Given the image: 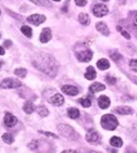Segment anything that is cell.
Instances as JSON below:
<instances>
[{
    "label": "cell",
    "instance_id": "cell-1",
    "mask_svg": "<svg viewBox=\"0 0 137 153\" xmlns=\"http://www.w3.org/2000/svg\"><path fill=\"white\" fill-rule=\"evenodd\" d=\"M33 65L40 72L49 76H55L58 72V64L55 59L48 53H38L33 58Z\"/></svg>",
    "mask_w": 137,
    "mask_h": 153
},
{
    "label": "cell",
    "instance_id": "cell-2",
    "mask_svg": "<svg viewBox=\"0 0 137 153\" xmlns=\"http://www.w3.org/2000/svg\"><path fill=\"white\" fill-rule=\"evenodd\" d=\"M101 126L107 131H115L118 127V120L113 114H104L101 118Z\"/></svg>",
    "mask_w": 137,
    "mask_h": 153
},
{
    "label": "cell",
    "instance_id": "cell-3",
    "mask_svg": "<svg viewBox=\"0 0 137 153\" xmlns=\"http://www.w3.org/2000/svg\"><path fill=\"white\" fill-rule=\"evenodd\" d=\"M57 128H58V132L66 138H69V139H78L79 138V136H78V133L74 131V128H72V127L68 124H58Z\"/></svg>",
    "mask_w": 137,
    "mask_h": 153
},
{
    "label": "cell",
    "instance_id": "cell-4",
    "mask_svg": "<svg viewBox=\"0 0 137 153\" xmlns=\"http://www.w3.org/2000/svg\"><path fill=\"white\" fill-rule=\"evenodd\" d=\"M22 87V82L15 78H5L0 83V89H13Z\"/></svg>",
    "mask_w": 137,
    "mask_h": 153
},
{
    "label": "cell",
    "instance_id": "cell-5",
    "mask_svg": "<svg viewBox=\"0 0 137 153\" xmlns=\"http://www.w3.org/2000/svg\"><path fill=\"white\" fill-rule=\"evenodd\" d=\"M92 13L94 14V16H104V15H107V13H108V8L106 5H103V4H96L93 5V8H92Z\"/></svg>",
    "mask_w": 137,
    "mask_h": 153
},
{
    "label": "cell",
    "instance_id": "cell-6",
    "mask_svg": "<svg viewBox=\"0 0 137 153\" xmlns=\"http://www.w3.org/2000/svg\"><path fill=\"white\" fill-rule=\"evenodd\" d=\"M76 56H77V59L79 60V62L87 63V62H89L91 59L93 58V53H92V50L87 49V50H82V52H78V53L76 54Z\"/></svg>",
    "mask_w": 137,
    "mask_h": 153
},
{
    "label": "cell",
    "instance_id": "cell-7",
    "mask_svg": "<svg viewBox=\"0 0 137 153\" xmlns=\"http://www.w3.org/2000/svg\"><path fill=\"white\" fill-rule=\"evenodd\" d=\"M86 139H87V142H89V143L97 144L101 141V137H100V133L97 131H89L86 134Z\"/></svg>",
    "mask_w": 137,
    "mask_h": 153
},
{
    "label": "cell",
    "instance_id": "cell-8",
    "mask_svg": "<svg viewBox=\"0 0 137 153\" xmlns=\"http://www.w3.org/2000/svg\"><path fill=\"white\" fill-rule=\"evenodd\" d=\"M113 113L121 114V116H130V114L133 113V109L128 105H121V107H116L113 109Z\"/></svg>",
    "mask_w": 137,
    "mask_h": 153
},
{
    "label": "cell",
    "instance_id": "cell-9",
    "mask_svg": "<svg viewBox=\"0 0 137 153\" xmlns=\"http://www.w3.org/2000/svg\"><path fill=\"white\" fill-rule=\"evenodd\" d=\"M18 123V119H16V117L15 116H13L11 113H6L5 114V117H4V124H5V127H14L15 124Z\"/></svg>",
    "mask_w": 137,
    "mask_h": 153
},
{
    "label": "cell",
    "instance_id": "cell-10",
    "mask_svg": "<svg viewBox=\"0 0 137 153\" xmlns=\"http://www.w3.org/2000/svg\"><path fill=\"white\" fill-rule=\"evenodd\" d=\"M27 20L31 24H34V25H39V24H42L45 22V16L44 15H40V14H33V15H30L28 16Z\"/></svg>",
    "mask_w": 137,
    "mask_h": 153
},
{
    "label": "cell",
    "instance_id": "cell-11",
    "mask_svg": "<svg viewBox=\"0 0 137 153\" xmlns=\"http://www.w3.org/2000/svg\"><path fill=\"white\" fill-rule=\"evenodd\" d=\"M62 92L66 93V94H68V95H77L78 93H79V89H78L76 85H69V84H67V85H63V87H62Z\"/></svg>",
    "mask_w": 137,
    "mask_h": 153
},
{
    "label": "cell",
    "instance_id": "cell-12",
    "mask_svg": "<svg viewBox=\"0 0 137 153\" xmlns=\"http://www.w3.org/2000/svg\"><path fill=\"white\" fill-rule=\"evenodd\" d=\"M49 102L53 105H55V107H59V105H63V103H64V97L62 94H59V93H55L53 97H52L50 99H49Z\"/></svg>",
    "mask_w": 137,
    "mask_h": 153
},
{
    "label": "cell",
    "instance_id": "cell-13",
    "mask_svg": "<svg viewBox=\"0 0 137 153\" xmlns=\"http://www.w3.org/2000/svg\"><path fill=\"white\" fill-rule=\"evenodd\" d=\"M39 39H40L42 43H48L50 39H52V30L49 28H44L40 33V36H39Z\"/></svg>",
    "mask_w": 137,
    "mask_h": 153
},
{
    "label": "cell",
    "instance_id": "cell-14",
    "mask_svg": "<svg viewBox=\"0 0 137 153\" xmlns=\"http://www.w3.org/2000/svg\"><path fill=\"white\" fill-rule=\"evenodd\" d=\"M109 104H111V100L108 97H106V95H101L98 98V105H100V108H102V109H107L109 107Z\"/></svg>",
    "mask_w": 137,
    "mask_h": 153
},
{
    "label": "cell",
    "instance_id": "cell-15",
    "mask_svg": "<svg viewBox=\"0 0 137 153\" xmlns=\"http://www.w3.org/2000/svg\"><path fill=\"white\" fill-rule=\"evenodd\" d=\"M96 29L100 31L101 34H103V35H109V29H108V27L104 23H102V22H100V23H97L96 24Z\"/></svg>",
    "mask_w": 137,
    "mask_h": 153
},
{
    "label": "cell",
    "instance_id": "cell-16",
    "mask_svg": "<svg viewBox=\"0 0 137 153\" xmlns=\"http://www.w3.org/2000/svg\"><path fill=\"white\" fill-rule=\"evenodd\" d=\"M104 84H102V83H93L92 85L89 87V91L92 92V93H97V92H102L104 91Z\"/></svg>",
    "mask_w": 137,
    "mask_h": 153
},
{
    "label": "cell",
    "instance_id": "cell-17",
    "mask_svg": "<svg viewBox=\"0 0 137 153\" xmlns=\"http://www.w3.org/2000/svg\"><path fill=\"white\" fill-rule=\"evenodd\" d=\"M84 76H86V79H88V80H93L96 76H97V73L94 71V68L93 67H88L86 74H84Z\"/></svg>",
    "mask_w": 137,
    "mask_h": 153
},
{
    "label": "cell",
    "instance_id": "cell-18",
    "mask_svg": "<svg viewBox=\"0 0 137 153\" xmlns=\"http://www.w3.org/2000/svg\"><path fill=\"white\" fill-rule=\"evenodd\" d=\"M34 109H35V107H34V104L31 103V102H25L24 105H23V111L27 114H31L34 112Z\"/></svg>",
    "mask_w": 137,
    "mask_h": 153
},
{
    "label": "cell",
    "instance_id": "cell-19",
    "mask_svg": "<svg viewBox=\"0 0 137 153\" xmlns=\"http://www.w3.org/2000/svg\"><path fill=\"white\" fill-rule=\"evenodd\" d=\"M67 113H68V117L72 118V119H77L78 117H79V114H81L78 108H68Z\"/></svg>",
    "mask_w": 137,
    "mask_h": 153
},
{
    "label": "cell",
    "instance_id": "cell-20",
    "mask_svg": "<svg viewBox=\"0 0 137 153\" xmlns=\"http://www.w3.org/2000/svg\"><path fill=\"white\" fill-rule=\"evenodd\" d=\"M78 20H79V23L82 25H89V23H91V19H89L88 14H86V13H81L79 16H78Z\"/></svg>",
    "mask_w": 137,
    "mask_h": 153
},
{
    "label": "cell",
    "instance_id": "cell-21",
    "mask_svg": "<svg viewBox=\"0 0 137 153\" xmlns=\"http://www.w3.org/2000/svg\"><path fill=\"white\" fill-rule=\"evenodd\" d=\"M109 62L107 60V59H104V58H102V59H100L98 62H97V67H98L101 71H106V69H108L109 68Z\"/></svg>",
    "mask_w": 137,
    "mask_h": 153
},
{
    "label": "cell",
    "instance_id": "cell-22",
    "mask_svg": "<svg viewBox=\"0 0 137 153\" xmlns=\"http://www.w3.org/2000/svg\"><path fill=\"white\" fill-rule=\"evenodd\" d=\"M109 143H111V146H112V147H116V148L122 147V144H123L122 139H121L120 137H116V136L109 139Z\"/></svg>",
    "mask_w": 137,
    "mask_h": 153
},
{
    "label": "cell",
    "instance_id": "cell-23",
    "mask_svg": "<svg viewBox=\"0 0 137 153\" xmlns=\"http://www.w3.org/2000/svg\"><path fill=\"white\" fill-rule=\"evenodd\" d=\"M35 109H37V112L39 113V116L40 117H47L49 114V111L47 109V107H44V105H38Z\"/></svg>",
    "mask_w": 137,
    "mask_h": 153
},
{
    "label": "cell",
    "instance_id": "cell-24",
    "mask_svg": "<svg viewBox=\"0 0 137 153\" xmlns=\"http://www.w3.org/2000/svg\"><path fill=\"white\" fill-rule=\"evenodd\" d=\"M22 33L27 36V38H31V35H33V31H31V28L28 27V25H23L22 27Z\"/></svg>",
    "mask_w": 137,
    "mask_h": 153
},
{
    "label": "cell",
    "instance_id": "cell-25",
    "mask_svg": "<svg viewBox=\"0 0 137 153\" xmlns=\"http://www.w3.org/2000/svg\"><path fill=\"white\" fill-rule=\"evenodd\" d=\"M30 1L39 5V6H45V8H50L52 6V4L48 1V0H30Z\"/></svg>",
    "mask_w": 137,
    "mask_h": 153
},
{
    "label": "cell",
    "instance_id": "cell-26",
    "mask_svg": "<svg viewBox=\"0 0 137 153\" xmlns=\"http://www.w3.org/2000/svg\"><path fill=\"white\" fill-rule=\"evenodd\" d=\"M1 138H3L4 143H6V144H11L13 142H14V138H13V136L10 134V133H4Z\"/></svg>",
    "mask_w": 137,
    "mask_h": 153
},
{
    "label": "cell",
    "instance_id": "cell-27",
    "mask_svg": "<svg viewBox=\"0 0 137 153\" xmlns=\"http://www.w3.org/2000/svg\"><path fill=\"white\" fill-rule=\"evenodd\" d=\"M78 103L84 108H88V107H91V103H92V102H91L89 98H81L79 100H78Z\"/></svg>",
    "mask_w": 137,
    "mask_h": 153
},
{
    "label": "cell",
    "instance_id": "cell-28",
    "mask_svg": "<svg viewBox=\"0 0 137 153\" xmlns=\"http://www.w3.org/2000/svg\"><path fill=\"white\" fill-rule=\"evenodd\" d=\"M14 73H15V75L24 78V76L27 75V69H24V68H18V69H15V71H14Z\"/></svg>",
    "mask_w": 137,
    "mask_h": 153
},
{
    "label": "cell",
    "instance_id": "cell-29",
    "mask_svg": "<svg viewBox=\"0 0 137 153\" xmlns=\"http://www.w3.org/2000/svg\"><path fill=\"white\" fill-rule=\"evenodd\" d=\"M111 58H112L116 63H118V62L122 59V55H121L118 52H111Z\"/></svg>",
    "mask_w": 137,
    "mask_h": 153
},
{
    "label": "cell",
    "instance_id": "cell-30",
    "mask_svg": "<svg viewBox=\"0 0 137 153\" xmlns=\"http://www.w3.org/2000/svg\"><path fill=\"white\" fill-rule=\"evenodd\" d=\"M117 30H118L120 33L122 34V36H125L126 39H131V35L128 34V31H126L125 29H122V28H121V25H117Z\"/></svg>",
    "mask_w": 137,
    "mask_h": 153
},
{
    "label": "cell",
    "instance_id": "cell-31",
    "mask_svg": "<svg viewBox=\"0 0 137 153\" xmlns=\"http://www.w3.org/2000/svg\"><path fill=\"white\" fill-rule=\"evenodd\" d=\"M130 68H131L133 72L137 73V59H131L130 60Z\"/></svg>",
    "mask_w": 137,
    "mask_h": 153
},
{
    "label": "cell",
    "instance_id": "cell-32",
    "mask_svg": "<svg viewBox=\"0 0 137 153\" xmlns=\"http://www.w3.org/2000/svg\"><path fill=\"white\" fill-rule=\"evenodd\" d=\"M38 146H39V142H38V141H31V142L28 144V147H29L30 149H33V151H37Z\"/></svg>",
    "mask_w": 137,
    "mask_h": 153
},
{
    "label": "cell",
    "instance_id": "cell-33",
    "mask_svg": "<svg viewBox=\"0 0 137 153\" xmlns=\"http://www.w3.org/2000/svg\"><path fill=\"white\" fill-rule=\"evenodd\" d=\"M106 80L109 83V84H116V82H117V79L115 78V76H111V75L106 76Z\"/></svg>",
    "mask_w": 137,
    "mask_h": 153
},
{
    "label": "cell",
    "instance_id": "cell-34",
    "mask_svg": "<svg viewBox=\"0 0 137 153\" xmlns=\"http://www.w3.org/2000/svg\"><path fill=\"white\" fill-rule=\"evenodd\" d=\"M74 3L78 5V6H84L87 4V0H74Z\"/></svg>",
    "mask_w": 137,
    "mask_h": 153
},
{
    "label": "cell",
    "instance_id": "cell-35",
    "mask_svg": "<svg viewBox=\"0 0 137 153\" xmlns=\"http://www.w3.org/2000/svg\"><path fill=\"white\" fill-rule=\"evenodd\" d=\"M39 133H42V134H44V136H48V137H53V138H58L55 134H52L50 132H44V131H39Z\"/></svg>",
    "mask_w": 137,
    "mask_h": 153
},
{
    "label": "cell",
    "instance_id": "cell-36",
    "mask_svg": "<svg viewBox=\"0 0 137 153\" xmlns=\"http://www.w3.org/2000/svg\"><path fill=\"white\" fill-rule=\"evenodd\" d=\"M132 23L133 25L137 28V11H133V16H132Z\"/></svg>",
    "mask_w": 137,
    "mask_h": 153
},
{
    "label": "cell",
    "instance_id": "cell-37",
    "mask_svg": "<svg viewBox=\"0 0 137 153\" xmlns=\"http://www.w3.org/2000/svg\"><path fill=\"white\" fill-rule=\"evenodd\" d=\"M127 76L135 83V84H137V78H136V76H133V75H131V74H127Z\"/></svg>",
    "mask_w": 137,
    "mask_h": 153
},
{
    "label": "cell",
    "instance_id": "cell-38",
    "mask_svg": "<svg viewBox=\"0 0 137 153\" xmlns=\"http://www.w3.org/2000/svg\"><path fill=\"white\" fill-rule=\"evenodd\" d=\"M125 153H137V152H136L135 149H132L131 147H130V148H127V149H126V152H125Z\"/></svg>",
    "mask_w": 137,
    "mask_h": 153
},
{
    "label": "cell",
    "instance_id": "cell-39",
    "mask_svg": "<svg viewBox=\"0 0 137 153\" xmlns=\"http://www.w3.org/2000/svg\"><path fill=\"white\" fill-rule=\"evenodd\" d=\"M62 153H77V152L73 151V149H66V151H63Z\"/></svg>",
    "mask_w": 137,
    "mask_h": 153
},
{
    "label": "cell",
    "instance_id": "cell-40",
    "mask_svg": "<svg viewBox=\"0 0 137 153\" xmlns=\"http://www.w3.org/2000/svg\"><path fill=\"white\" fill-rule=\"evenodd\" d=\"M3 54H4V48L0 47V55H3Z\"/></svg>",
    "mask_w": 137,
    "mask_h": 153
},
{
    "label": "cell",
    "instance_id": "cell-41",
    "mask_svg": "<svg viewBox=\"0 0 137 153\" xmlns=\"http://www.w3.org/2000/svg\"><path fill=\"white\" fill-rule=\"evenodd\" d=\"M10 43H11L10 40H6V42H5V45H6V47H9V45H10Z\"/></svg>",
    "mask_w": 137,
    "mask_h": 153
},
{
    "label": "cell",
    "instance_id": "cell-42",
    "mask_svg": "<svg viewBox=\"0 0 137 153\" xmlns=\"http://www.w3.org/2000/svg\"><path fill=\"white\" fill-rule=\"evenodd\" d=\"M54 1H61V0H54Z\"/></svg>",
    "mask_w": 137,
    "mask_h": 153
},
{
    "label": "cell",
    "instance_id": "cell-43",
    "mask_svg": "<svg viewBox=\"0 0 137 153\" xmlns=\"http://www.w3.org/2000/svg\"><path fill=\"white\" fill-rule=\"evenodd\" d=\"M102 1H108V0H102Z\"/></svg>",
    "mask_w": 137,
    "mask_h": 153
},
{
    "label": "cell",
    "instance_id": "cell-44",
    "mask_svg": "<svg viewBox=\"0 0 137 153\" xmlns=\"http://www.w3.org/2000/svg\"><path fill=\"white\" fill-rule=\"evenodd\" d=\"M0 13H1V11H0Z\"/></svg>",
    "mask_w": 137,
    "mask_h": 153
}]
</instances>
